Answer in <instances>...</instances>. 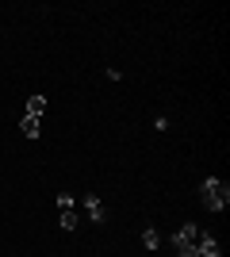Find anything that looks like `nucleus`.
Wrapping results in <instances>:
<instances>
[{
    "label": "nucleus",
    "mask_w": 230,
    "mask_h": 257,
    "mask_svg": "<svg viewBox=\"0 0 230 257\" xmlns=\"http://www.w3.org/2000/svg\"><path fill=\"white\" fill-rule=\"evenodd\" d=\"M199 204L207 207V211H226V204H230V184L219 181V177H207V181L199 184Z\"/></svg>",
    "instance_id": "nucleus-1"
},
{
    "label": "nucleus",
    "mask_w": 230,
    "mask_h": 257,
    "mask_svg": "<svg viewBox=\"0 0 230 257\" xmlns=\"http://www.w3.org/2000/svg\"><path fill=\"white\" fill-rule=\"evenodd\" d=\"M196 253H199V257H222L219 238L211 234V230H203V226H199V238H196Z\"/></svg>",
    "instance_id": "nucleus-2"
},
{
    "label": "nucleus",
    "mask_w": 230,
    "mask_h": 257,
    "mask_svg": "<svg viewBox=\"0 0 230 257\" xmlns=\"http://www.w3.org/2000/svg\"><path fill=\"white\" fill-rule=\"evenodd\" d=\"M196 238H199V226H196V223H184L173 238H169V246H173V249H180V246H196Z\"/></svg>",
    "instance_id": "nucleus-3"
},
{
    "label": "nucleus",
    "mask_w": 230,
    "mask_h": 257,
    "mask_svg": "<svg viewBox=\"0 0 230 257\" xmlns=\"http://www.w3.org/2000/svg\"><path fill=\"white\" fill-rule=\"evenodd\" d=\"M85 211L92 223H104L108 219V211H104V204H100V196H85Z\"/></svg>",
    "instance_id": "nucleus-4"
},
{
    "label": "nucleus",
    "mask_w": 230,
    "mask_h": 257,
    "mask_svg": "<svg viewBox=\"0 0 230 257\" xmlns=\"http://www.w3.org/2000/svg\"><path fill=\"white\" fill-rule=\"evenodd\" d=\"M20 131H23V139H39V135H43V127H39V119H35V115H23Z\"/></svg>",
    "instance_id": "nucleus-5"
},
{
    "label": "nucleus",
    "mask_w": 230,
    "mask_h": 257,
    "mask_svg": "<svg viewBox=\"0 0 230 257\" xmlns=\"http://www.w3.org/2000/svg\"><path fill=\"white\" fill-rule=\"evenodd\" d=\"M43 111H46V96H43V92H35V96L27 100V111H23V115H35V119H43Z\"/></svg>",
    "instance_id": "nucleus-6"
},
{
    "label": "nucleus",
    "mask_w": 230,
    "mask_h": 257,
    "mask_svg": "<svg viewBox=\"0 0 230 257\" xmlns=\"http://www.w3.org/2000/svg\"><path fill=\"white\" fill-rule=\"evenodd\" d=\"M58 223H62V230H77V226H81V215H77V207L62 211V219H58Z\"/></svg>",
    "instance_id": "nucleus-7"
},
{
    "label": "nucleus",
    "mask_w": 230,
    "mask_h": 257,
    "mask_svg": "<svg viewBox=\"0 0 230 257\" xmlns=\"http://www.w3.org/2000/svg\"><path fill=\"white\" fill-rule=\"evenodd\" d=\"M142 246L146 249H161V234H157L153 226H146V230H142Z\"/></svg>",
    "instance_id": "nucleus-8"
},
{
    "label": "nucleus",
    "mask_w": 230,
    "mask_h": 257,
    "mask_svg": "<svg viewBox=\"0 0 230 257\" xmlns=\"http://www.w3.org/2000/svg\"><path fill=\"white\" fill-rule=\"evenodd\" d=\"M73 204H77V196H69V192H62V196H58V207H62V211H69Z\"/></svg>",
    "instance_id": "nucleus-9"
},
{
    "label": "nucleus",
    "mask_w": 230,
    "mask_h": 257,
    "mask_svg": "<svg viewBox=\"0 0 230 257\" xmlns=\"http://www.w3.org/2000/svg\"><path fill=\"white\" fill-rule=\"evenodd\" d=\"M176 257H199V253H196V246H180V249H176Z\"/></svg>",
    "instance_id": "nucleus-10"
}]
</instances>
